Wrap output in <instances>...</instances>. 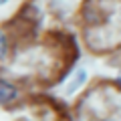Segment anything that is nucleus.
Returning <instances> with one entry per match:
<instances>
[{"label": "nucleus", "mask_w": 121, "mask_h": 121, "mask_svg": "<svg viewBox=\"0 0 121 121\" xmlns=\"http://www.w3.org/2000/svg\"><path fill=\"white\" fill-rule=\"evenodd\" d=\"M14 97H16V89H14V87L10 85L8 81L0 79V105L10 103V101H12Z\"/></svg>", "instance_id": "nucleus-1"}, {"label": "nucleus", "mask_w": 121, "mask_h": 121, "mask_svg": "<svg viewBox=\"0 0 121 121\" xmlns=\"http://www.w3.org/2000/svg\"><path fill=\"white\" fill-rule=\"evenodd\" d=\"M4 2H6V0H0V4H4Z\"/></svg>", "instance_id": "nucleus-4"}, {"label": "nucleus", "mask_w": 121, "mask_h": 121, "mask_svg": "<svg viewBox=\"0 0 121 121\" xmlns=\"http://www.w3.org/2000/svg\"><path fill=\"white\" fill-rule=\"evenodd\" d=\"M6 48H8V43H6V36L0 32V59L6 55Z\"/></svg>", "instance_id": "nucleus-2"}, {"label": "nucleus", "mask_w": 121, "mask_h": 121, "mask_svg": "<svg viewBox=\"0 0 121 121\" xmlns=\"http://www.w3.org/2000/svg\"><path fill=\"white\" fill-rule=\"evenodd\" d=\"M117 83H119V87H121V73H119V77H117Z\"/></svg>", "instance_id": "nucleus-3"}, {"label": "nucleus", "mask_w": 121, "mask_h": 121, "mask_svg": "<svg viewBox=\"0 0 121 121\" xmlns=\"http://www.w3.org/2000/svg\"><path fill=\"white\" fill-rule=\"evenodd\" d=\"M101 121H111V119H101Z\"/></svg>", "instance_id": "nucleus-5"}]
</instances>
